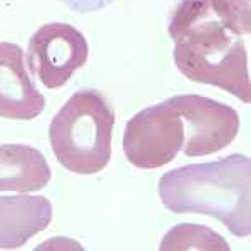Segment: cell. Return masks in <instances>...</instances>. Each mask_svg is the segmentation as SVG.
I'll return each mask as SVG.
<instances>
[{"label":"cell","instance_id":"cell-1","mask_svg":"<svg viewBox=\"0 0 251 251\" xmlns=\"http://www.w3.org/2000/svg\"><path fill=\"white\" fill-rule=\"evenodd\" d=\"M159 198L169 211L211 216L234 236H250L251 161L248 156L229 154L171 169L159 179Z\"/></svg>","mask_w":251,"mask_h":251},{"label":"cell","instance_id":"cell-2","mask_svg":"<svg viewBox=\"0 0 251 251\" xmlns=\"http://www.w3.org/2000/svg\"><path fill=\"white\" fill-rule=\"evenodd\" d=\"M177 71L193 82L220 87L250 104L248 54L241 35H234L214 15L193 22L174 39Z\"/></svg>","mask_w":251,"mask_h":251},{"label":"cell","instance_id":"cell-3","mask_svg":"<svg viewBox=\"0 0 251 251\" xmlns=\"http://www.w3.org/2000/svg\"><path fill=\"white\" fill-rule=\"evenodd\" d=\"M114 111L94 89L71 96L49 126V143L59 164L74 174H97L112 154Z\"/></svg>","mask_w":251,"mask_h":251},{"label":"cell","instance_id":"cell-4","mask_svg":"<svg viewBox=\"0 0 251 251\" xmlns=\"http://www.w3.org/2000/svg\"><path fill=\"white\" fill-rule=\"evenodd\" d=\"M184 143V124L169 100L146 107L127 121L123 149L126 159L141 169L174 161Z\"/></svg>","mask_w":251,"mask_h":251},{"label":"cell","instance_id":"cell-5","mask_svg":"<svg viewBox=\"0 0 251 251\" xmlns=\"http://www.w3.org/2000/svg\"><path fill=\"white\" fill-rule=\"evenodd\" d=\"M184 124L181 151L189 157L209 156L229 146L240 131V116L228 104L198 94L169 97Z\"/></svg>","mask_w":251,"mask_h":251},{"label":"cell","instance_id":"cell-6","mask_svg":"<svg viewBox=\"0 0 251 251\" xmlns=\"http://www.w3.org/2000/svg\"><path fill=\"white\" fill-rule=\"evenodd\" d=\"M89 57L87 40L71 24L50 22L30 37L27 62L47 89L62 87Z\"/></svg>","mask_w":251,"mask_h":251},{"label":"cell","instance_id":"cell-7","mask_svg":"<svg viewBox=\"0 0 251 251\" xmlns=\"http://www.w3.org/2000/svg\"><path fill=\"white\" fill-rule=\"evenodd\" d=\"M46 107V97L30 79L22 47L0 42V117L12 121L35 119Z\"/></svg>","mask_w":251,"mask_h":251},{"label":"cell","instance_id":"cell-8","mask_svg":"<svg viewBox=\"0 0 251 251\" xmlns=\"http://www.w3.org/2000/svg\"><path fill=\"white\" fill-rule=\"evenodd\" d=\"M52 221V204L46 196L27 193L0 196V250L24 246Z\"/></svg>","mask_w":251,"mask_h":251},{"label":"cell","instance_id":"cell-9","mask_svg":"<svg viewBox=\"0 0 251 251\" xmlns=\"http://www.w3.org/2000/svg\"><path fill=\"white\" fill-rule=\"evenodd\" d=\"M50 168L39 149L25 144H0V193H32L46 188Z\"/></svg>","mask_w":251,"mask_h":251},{"label":"cell","instance_id":"cell-10","mask_svg":"<svg viewBox=\"0 0 251 251\" xmlns=\"http://www.w3.org/2000/svg\"><path fill=\"white\" fill-rule=\"evenodd\" d=\"M159 250H221L229 251V245L225 238L196 223H181L164 234Z\"/></svg>","mask_w":251,"mask_h":251},{"label":"cell","instance_id":"cell-11","mask_svg":"<svg viewBox=\"0 0 251 251\" xmlns=\"http://www.w3.org/2000/svg\"><path fill=\"white\" fill-rule=\"evenodd\" d=\"M211 9L214 12V17L234 35L250 34V0H211Z\"/></svg>","mask_w":251,"mask_h":251},{"label":"cell","instance_id":"cell-12","mask_svg":"<svg viewBox=\"0 0 251 251\" xmlns=\"http://www.w3.org/2000/svg\"><path fill=\"white\" fill-rule=\"evenodd\" d=\"M57 2L77 14H94V12L104 10L106 7L119 2V0H57Z\"/></svg>","mask_w":251,"mask_h":251}]
</instances>
